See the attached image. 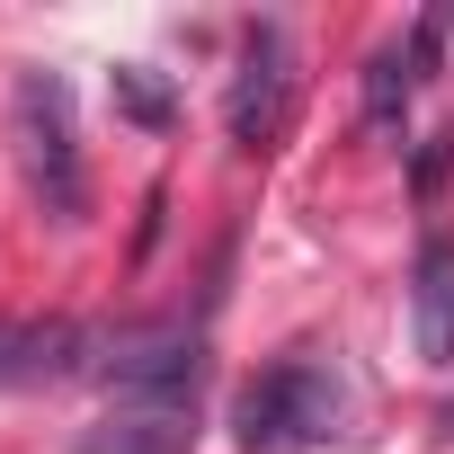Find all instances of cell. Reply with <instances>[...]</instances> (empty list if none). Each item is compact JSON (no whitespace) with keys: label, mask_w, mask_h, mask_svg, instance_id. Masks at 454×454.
<instances>
[{"label":"cell","mask_w":454,"mask_h":454,"mask_svg":"<svg viewBox=\"0 0 454 454\" xmlns=\"http://www.w3.org/2000/svg\"><path fill=\"white\" fill-rule=\"evenodd\" d=\"M410 90H419V63H410V45H383V54H365V125H374V134H392V125H401Z\"/></svg>","instance_id":"7"},{"label":"cell","mask_w":454,"mask_h":454,"mask_svg":"<svg viewBox=\"0 0 454 454\" xmlns=\"http://www.w3.org/2000/svg\"><path fill=\"white\" fill-rule=\"evenodd\" d=\"M410 339L427 365H454V241H427L419 250V277H410Z\"/></svg>","instance_id":"6"},{"label":"cell","mask_w":454,"mask_h":454,"mask_svg":"<svg viewBox=\"0 0 454 454\" xmlns=\"http://www.w3.org/2000/svg\"><path fill=\"white\" fill-rule=\"evenodd\" d=\"M81 365H90V330H72V321H0V392L54 383V374H81Z\"/></svg>","instance_id":"5"},{"label":"cell","mask_w":454,"mask_h":454,"mask_svg":"<svg viewBox=\"0 0 454 454\" xmlns=\"http://www.w3.org/2000/svg\"><path fill=\"white\" fill-rule=\"evenodd\" d=\"M10 143H19V178L54 223L90 214V169H81V125H72V81L63 72H19L10 81Z\"/></svg>","instance_id":"1"},{"label":"cell","mask_w":454,"mask_h":454,"mask_svg":"<svg viewBox=\"0 0 454 454\" xmlns=\"http://www.w3.org/2000/svg\"><path fill=\"white\" fill-rule=\"evenodd\" d=\"M81 454H196V392H116Z\"/></svg>","instance_id":"4"},{"label":"cell","mask_w":454,"mask_h":454,"mask_svg":"<svg viewBox=\"0 0 454 454\" xmlns=\"http://www.w3.org/2000/svg\"><path fill=\"white\" fill-rule=\"evenodd\" d=\"M107 90H116V116H134L143 134H160V125L178 116L169 81H160V72H143V63H116V81H107Z\"/></svg>","instance_id":"8"},{"label":"cell","mask_w":454,"mask_h":454,"mask_svg":"<svg viewBox=\"0 0 454 454\" xmlns=\"http://www.w3.org/2000/svg\"><path fill=\"white\" fill-rule=\"evenodd\" d=\"M339 419H348V392H339V374H330V365H312V356L268 365V374L232 401L241 454H312V445H330V436H339Z\"/></svg>","instance_id":"2"},{"label":"cell","mask_w":454,"mask_h":454,"mask_svg":"<svg viewBox=\"0 0 454 454\" xmlns=\"http://www.w3.org/2000/svg\"><path fill=\"white\" fill-rule=\"evenodd\" d=\"M436 45H445V10H427V19L410 27V63H419V72H436Z\"/></svg>","instance_id":"9"},{"label":"cell","mask_w":454,"mask_h":454,"mask_svg":"<svg viewBox=\"0 0 454 454\" xmlns=\"http://www.w3.org/2000/svg\"><path fill=\"white\" fill-rule=\"evenodd\" d=\"M286 107H294V45H286L277 19H259L241 36V72H232V98H223V125H232L241 152H259V143L286 134Z\"/></svg>","instance_id":"3"}]
</instances>
